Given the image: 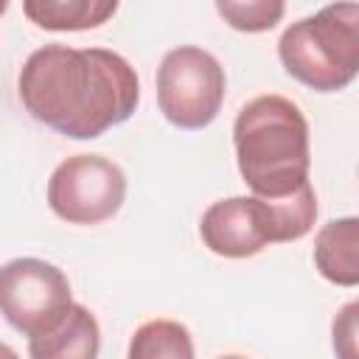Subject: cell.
<instances>
[{"label": "cell", "instance_id": "7", "mask_svg": "<svg viewBox=\"0 0 359 359\" xmlns=\"http://www.w3.org/2000/svg\"><path fill=\"white\" fill-rule=\"evenodd\" d=\"M123 196L126 177L121 165L101 154H73L48 180V205L70 224H101L112 219Z\"/></svg>", "mask_w": 359, "mask_h": 359}, {"label": "cell", "instance_id": "6", "mask_svg": "<svg viewBox=\"0 0 359 359\" xmlns=\"http://www.w3.org/2000/svg\"><path fill=\"white\" fill-rule=\"evenodd\" d=\"M0 306L6 323L34 339L53 331L73 309L70 283L42 258H14L0 272Z\"/></svg>", "mask_w": 359, "mask_h": 359}, {"label": "cell", "instance_id": "11", "mask_svg": "<svg viewBox=\"0 0 359 359\" xmlns=\"http://www.w3.org/2000/svg\"><path fill=\"white\" fill-rule=\"evenodd\" d=\"M126 359H194L191 331L177 320H149L132 334Z\"/></svg>", "mask_w": 359, "mask_h": 359}, {"label": "cell", "instance_id": "5", "mask_svg": "<svg viewBox=\"0 0 359 359\" xmlns=\"http://www.w3.org/2000/svg\"><path fill=\"white\" fill-rule=\"evenodd\" d=\"M224 67L196 45L168 50L157 67V104L177 129H205L224 101Z\"/></svg>", "mask_w": 359, "mask_h": 359}, {"label": "cell", "instance_id": "10", "mask_svg": "<svg viewBox=\"0 0 359 359\" xmlns=\"http://www.w3.org/2000/svg\"><path fill=\"white\" fill-rule=\"evenodd\" d=\"M118 11L115 0H25L22 14L45 31H87Z\"/></svg>", "mask_w": 359, "mask_h": 359}, {"label": "cell", "instance_id": "12", "mask_svg": "<svg viewBox=\"0 0 359 359\" xmlns=\"http://www.w3.org/2000/svg\"><path fill=\"white\" fill-rule=\"evenodd\" d=\"M216 11L227 20L230 28L247 31V34H258V31L275 28V22H280L286 6L280 0H247V3L219 0Z\"/></svg>", "mask_w": 359, "mask_h": 359}, {"label": "cell", "instance_id": "4", "mask_svg": "<svg viewBox=\"0 0 359 359\" xmlns=\"http://www.w3.org/2000/svg\"><path fill=\"white\" fill-rule=\"evenodd\" d=\"M283 70L317 93H337L359 76V3H331L292 22L278 42Z\"/></svg>", "mask_w": 359, "mask_h": 359}, {"label": "cell", "instance_id": "15", "mask_svg": "<svg viewBox=\"0 0 359 359\" xmlns=\"http://www.w3.org/2000/svg\"><path fill=\"white\" fill-rule=\"evenodd\" d=\"M219 359H244V356H219Z\"/></svg>", "mask_w": 359, "mask_h": 359}, {"label": "cell", "instance_id": "8", "mask_svg": "<svg viewBox=\"0 0 359 359\" xmlns=\"http://www.w3.org/2000/svg\"><path fill=\"white\" fill-rule=\"evenodd\" d=\"M101 348V331L95 314L73 303L67 317L48 334L28 339L31 359H95Z\"/></svg>", "mask_w": 359, "mask_h": 359}, {"label": "cell", "instance_id": "9", "mask_svg": "<svg viewBox=\"0 0 359 359\" xmlns=\"http://www.w3.org/2000/svg\"><path fill=\"white\" fill-rule=\"evenodd\" d=\"M314 266L337 286H359V216L334 219L314 238Z\"/></svg>", "mask_w": 359, "mask_h": 359}, {"label": "cell", "instance_id": "14", "mask_svg": "<svg viewBox=\"0 0 359 359\" xmlns=\"http://www.w3.org/2000/svg\"><path fill=\"white\" fill-rule=\"evenodd\" d=\"M0 356H3V359H17V356H14V351H11L8 345H3V348H0Z\"/></svg>", "mask_w": 359, "mask_h": 359}, {"label": "cell", "instance_id": "1", "mask_svg": "<svg viewBox=\"0 0 359 359\" xmlns=\"http://www.w3.org/2000/svg\"><path fill=\"white\" fill-rule=\"evenodd\" d=\"M17 87L34 121L73 140L123 123L140 101L135 67L107 48L45 45L25 59Z\"/></svg>", "mask_w": 359, "mask_h": 359}, {"label": "cell", "instance_id": "2", "mask_svg": "<svg viewBox=\"0 0 359 359\" xmlns=\"http://www.w3.org/2000/svg\"><path fill=\"white\" fill-rule=\"evenodd\" d=\"M233 146L252 196L283 199L309 185V123L283 95H258L233 123Z\"/></svg>", "mask_w": 359, "mask_h": 359}, {"label": "cell", "instance_id": "3", "mask_svg": "<svg viewBox=\"0 0 359 359\" xmlns=\"http://www.w3.org/2000/svg\"><path fill=\"white\" fill-rule=\"evenodd\" d=\"M317 219V196L311 182L283 199L230 196L213 202L199 222L205 247L222 258H250L266 244L303 238Z\"/></svg>", "mask_w": 359, "mask_h": 359}, {"label": "cell", "instance_id": "13", "mask_svg": "<svg viewBox=\"0 0 359 359\" xmlns=\"http://www.w3.org/2000/svg\"><path fill=\"white\" fill-rule=\"evenodd\" d=\"M331 342L337 359H359V300L345 303L331 323Z\"/></svg>", "mask_w": 359, "mask_h": 359}]
</instances>
